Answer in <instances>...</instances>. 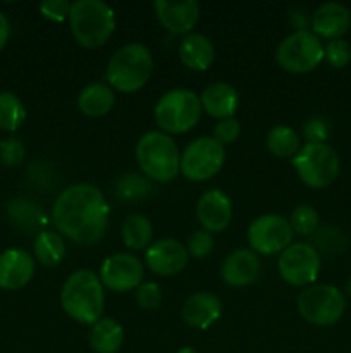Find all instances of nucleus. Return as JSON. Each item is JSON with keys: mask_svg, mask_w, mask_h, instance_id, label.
I'll use <instances>...</instances> for the list:
<instances>
[{"mask_svg": "<svg viewBox=\"0 0 351 353\" xmlns=\"http://www.w3.org/2000/svg\"><path fill=\"white\" fill-rule=\"evenodd\" d=\"M109 205L96 186L81 183L65 188L57 196L52 219L61 236L79 245L100 241L109 226Z\"/></svg>", "mask_w": 351, "mask_h": 353, "instance_id": "1", "label": "nucleus"}, {"mask_svg": "<svg viewBox=\"0 0 351 353\" xmlns=\"http://www.w3.org/2000/svg\"><path fill=\"white\" fill-rule=\"evenodd\" d=\"M61 305L64 312L79 324L93 326L102 319L105 293L98 276L88 269L72 272L62 285Z\"/></svg>", "mask_w": 351, "mask_h": 353, "instance_id": "2", "label": "nucleus"}, {"mask_svg": "<svg viewBox=\"0 0 351 353\" xmlns=\"http://www.w3.org/2000/svg\"><path fill=\"white\" fill-rule=\"evenodd\" d=\"M153 71V57L143 43H127L110 57L107 81L120 93H133L143 88Z\"/></svg>", "mask_w": 351, "mask_h": 353, "instance_id": "3", "label": "nucleus"}, {"mask_svg": "<svg viewBox=\"0 0 351 353\" xmlns=\"http://www.w3.org/2000/svg\"><path fill=\"white\" fill-rule=\"evenodd\" d=\"M69 24L72 37L81 47L98 48L112 37L116 14L102 0H78L71 3Z\"/></svg>", "mask_w": 351, "mask_h": 353, "instance_id": "4", "label": "nucleus"}, {"mask_svg": "<svg viewBox=\"0 0 351 353\" xmlns=\"http://www.w3.org/2000/svg\"><path fill=\"white\" fill-rule=\"evenodd\" d=\"M136 161L145 176L153 181L169 183L179 174V148L164 131H148L136 143Z\"/></svg>", "mask_w": 351, "mask_h": 353, "instance_id": "5", "label": "nucleus"}, {"mask_svg": "<svg viewBox=\"0 0 351 353\" xmlns=\"http://www.w3.org/2000/svg\"><path fill=\"white\" fill-rule=\"evenodd\" d=\"M202 102L195 92L176 88L165 93L157 102L153 117L164 133L181 134L193 130L202 117Z\"/></svg>", "mask_w": 351, "mask_h": 353, "instance_id": "6", "label": "nucleus"}, {"mask_svg": "<svg viewBox=\"0 0 351 353\" xmlns=\"http://www.w3.org/2000/svg\"><path fill=\"white\" fill-rule=\"evenodd\" d=\"M292 168L310 188H327L337 179L341 159L329 143H306L292 157Z\"/></svg>", "mask_w": 351, "mask_h": 353, "instance_id": "7", "label": "nucleus"}, {"mask_svg": "<svg viewBox=\"0 0 351 353\" xmlns=\"http://www.w3.org/2000/svg\"><path fill=\"white\" fill-rule=\"evenodd\" d=\"M346 310L343 292L332 285H310L298 295V312L306 323L332 326Z\"/></svg>", "mask_w": 351, "mask_h": 353, "instance_id": "8", "label": "nucleus"}, {"mask_svg": "<svg viewBox=\"0 0 351 353\" xmlns=\"http://www.w3.org/2000/svg\"><path fill=\"white\" fill-rule=\"evenodd\" d=\"M275 61L284 71L305 74L319 68L323 61V45L310 30L295 31L279 43Z\"/></svg>", "mask_w": 351, "mask_h": 353, "instance_id": "9", "label": "nucleus"}, {"mask_svg": "<svg viewBox=\"0 0 351 353\" xmlns=\"http://www.w3.org/2000/svg\"><path fill=\"white\" fill-rule=\"evenodd\" d=\"M226 150L213 137H202L193 140L181 154L179 171L189 181H206L222 169Z\"/></svg>", "mask_w": 351, "mask_h": 353, "instance_id": "10", "label": "nucleus"}, {"mask_svg": "<svg viewBox=\"0 0 351 353\" xmlns=\"http://www.w3.org/2000/svg\"><path fill=\"white\" fill-rule=\"evenodd\" d=\"M292 230L288 219L277 214H265L251 221L248 228V243L255 254H282L291 245Z\"/></svg>", "mask_w": 351, "mask_h": 353, "instance_id": "11", "label": "nucleus"}, {"mask_svg": "<svg viewBox=\"0 0 351 353\" xmlns=\"http://www.w3.org/2000/svg\"><path fill=\"white\" fill-rule=\"evenodd\" d=\"M281 278L292 286H310L320 272V254L313 245H289L277 262Z\"/></svg>", "mask_w": 351, "mask_h": 353, "instance_id": "12", "label": "nucleus"}, {"mask_svg": "<svg viewBox=\"0 0 351 353\" xmlns=\"http://www.w3.org/2000/svg\"><path fill=\"white\" fill-rule=\"evenodd\" d=\"M145 269L140 259L131 254H114L103 261L100 281L110 292L124 293L136 290L143 281Z\"/></svg>", "mask_w": 351, "mask_h": 353, "instance_id": "13", "label": "nucleus"}, {"mask_svg": "<svg viewBox=\"0 0 351 353\" xmlns=\"http://www.w3.org/2000/svg\"><path fill=\"white\" fill-rule=\"evenodd\" d=\"M188 250L182 243L164 238L148 247L145 254L148 269L158 276H176L188 264Z\"/></svg>", "mask_w": 351, "mask_h": 353, "instance_id": "14", "label": "nucleus"}, {"mask_svg": "<svg viewBox=\"0 0 351 353\" xmlns=\"http://www.w3.org/2000/svg\"><path fill=\"white\" fill-rule=\"evenodd\" d=\"M153 9L158 23L172 34L189 33L200 19V3L196 0H186V2L157 0Z\"/></svg>", "mask_w": 351, "mask_h": 353, "instance_id": "15", "label": "nucleus"}, {"mask_svg": "<svg viewBox=\"0 0 351 353\" xmlns=\"http://www.w3.org/2000/svg\"><path fill=\"white\" fill-rule=\"evenodd\" d=\"M196 216L203 230L209 233H219L233 221V202L220 190H209L198 199Z\"/></svg>", "mask_w": 351, "mask_h": 353, "instance_id": "16", "label": "nucleus"}, {"mask_svg": "<svg viewBox=\"0 0 351 353\" xmlns=\"http://www.w3.org/2000/svg\"><path fill=\"white\" fill-rule=\"evenodd\" d=\"M34 259L21 248H9L0 254V288L16 292L33 279Z\"/></svg>", "mask_w": 351, "mask_h": 353, "instance_id": "17", "label": "nucleus"}, {"mask_svg": "<svg viewBox=\"0 0 351 353\" xmlns=\"http://www.w3.org/2000/svg\"><path fill=\"white\" fill-rule=\"evenodd\" d=\"M312 33L327 40H339L351 28V10L344 3L326 2L312 16Z\"/></svg>", "mask_w": 351, "mask_h": 353, "instance_id": "18", "label": "nucleus"}, {"mask_svg": "<svg viewBox=\"0 0 351 353\" xmlns=\"http://www.w3.org/2000/svg\"><path fill=\"white\" fill-rule=\"evenodd\" d=\"M260 274V261L258 255L250 248H237L231 252L222 262L220 276L224 283L229 286H248L253 285Z\"/></svg>", "mask_w": 351, "mask_h": 353, "instance_id": "19", "label": "nucleus"}, {"mask_svg": "<svg viewBox=\"0 0 351 353\" xmlns=\"http://www.w3.org/2000/svg\"><path fill=\"white\" fill-rule=\"evenodd\" d=\"M222 314V303L217 295L210 292H198L189 296L181 310L182 321L196 330H206Z\"/></svg>", "mask_w": 351, "mask_h": 353, "instance_id": "20", "label": "nucleus"}, {"mask_svg": "<svg viewBox=\"0 0 351 353\" xmlns=\"http://www.w3.org/2000/svg\"><path fill=\"white\" fill-rule=\"evenodd\" d=\"M200 102H202V109L209 116L222 121L233 117V114L236 112L237 105H240V95L229 83L215 81L210 83L203 90L200 95Z\"/></svg>", "mask_w": 351, "mask_h": 353, "instance_id": "21", "label": "nucleus"}, {"mask_svg": "<svg viewBox=\"0 0 351 353\" xmlns=\"http://www.w3.org/2000/svg\"><path fill=\"white\" fill-rule=\"evenodd\" d=\"M178 54L188 69L206 71L215 59V47L205 34L189 33L179 43Z\"/></svg>", "mask_w": 351, "mask_h": 353, "instance_id": "22", "label": "nucleus"}, {"mask_svg": "<svg viewBox=\"0 0 351 353\" xmlns=\"http://www.w3.org/2000/svg\"><path fill=\"white\" fill-rule=\"evenodd\" d=\"M116 103V93L105 83H89L78 97V107L85 116L102 117L112 110Z\"/></svg>", "mask_w": 351, "mask_h": 353, "instance_id": "23", "label": "nucleus"}, {"mask_svg": "<svg viewBox=\"0 0 351 353\" xmlns=\"http://www.w3.org/2000/svg\"><path fill=\"white\" fill-rule=\"evenodd\" d=\"M123 326L110 317L96 321L88 333V343L95 353H117L123 347Z\"/></svg>", "mask_w": 351, "mask_h": 353, "instance_id": "24", "label": "nucleus"}, {"mask_svg": "<svg viewBox=\"0 0 351 353\" xmlns=\"http://www.w3.org/2000/svg\"><path fill=\"white\" fill-rule=\"evenodd\" d=\"M120 236L124 245L131 250H143L150 247L151 236H153V228L148 217L141 214H131L124 219L120 226Z\"/></svg>", "mask_w": 351, "mask_h": 353, "instance_id": "25", "label": "nucleus"}, {"mask_svg": "<svg viewBox=\"0 0 351 353\" xmlns=\"http://www.w3.org/2000/svg\"><path fill=\"white\" fill-rule=\"evenodd\" d=\"M33 252L40 264L47 268L58 265L65 257L64 238L54 231H40L34 238Z\"/></svg>", "mask_w": 351, "mask_h": 353, "instance_id": "26", "label": "nucleus"}, {"mask_svg": "<svg viewBox=\"0 0 351 353\" xmlns=\"http://www.w3.org/2000/svg\"><path fill=\"white\" fill-rule=\"evenodd\" d=\"M7 217L23 231H34L43 224V214L31 200L14 199L7 203Z\"/></svg>", "mask_w": 351, "mask_h": 353, "instance_id": "27", "label": "nucleus"}, {"mask_svg": "<svg viewBox=\"0 0 351 353\" xmlns=\"http://www.w3.org/2000/svg\"><path fill=\"white\" fill-rule=\"evenodd\" d=\"M267 148L279 159H292L299 152V137L292 128L275 126L267 133Z\"/></svg>", "mask_w": 351, "mask_h": 353, "instance_id": "28", "label": "nucleus"}, {"mask_svg": "<svg viewBox=\"0 0 351 353\" xmlns=\"http://www.w3.org/2000/svg\"><path fill=\"white\" fill-rule=\"evenodd\" d=\"M26 109L19 97L10 92H0V130L14 133L23 126Z\"/></svg>", "mask_w": 351, "mask_h": 353, "instance_id": "29", "label": "nucleus"}, {"mask_svg": "<svg viewBox=\"0 0 351 353\" xmlns=\"http://www.w3.org/2000/svg\"><path fill=\"white\" fill-rule=\"evenodd\" d=\"M148 178H143L140 174H127L117 179L116 183V196L124 202H133V200H141L147 195H150V183Z\"/></svg>", "mask_w": 351, "mask_h": 353, "instance_id": "30", "label": "nucleus"}, {"mask_svg": "<svg viewBox=\"0 0 351 353\" xmlns=\"http://www.w3.org/2000/svg\"><path fill=\"white\" fill-rule=\"evenodd\" d=\"M292 233L310 236L319 230V212L312 205H298L289 217Z\"/></svg>", "mask_w": 351, "mask_h": 353, "instance_id": "31", "label": "nucleus"}, {"mask_svg": "<svg viewBox=\"0 0 351 353\" xmlns=\"http://www.w3.org/2000/svg\"><path fill=\"white\" fill-rule=\"evenodd\" d=\"M323 59L327 61V64L336 69L346 68L351 62L350 43L346 40H343V38H339V40H330L323 47Z\"/></svg>", "mask_w": 351, "mask_h": 353, "instance_id": "32", "label": "nucleus"}, {"mask_svg": "<svg viewBox=\"0 0 351 353\" xmlns=\"http://www.w3.org/2000/svg\"><path fill=\"white\" fill-rule=\"evenodd\" d=\"M344 247V234L337 228L327 226L322 230L315 231V248L317 252L322 250L326 254H334V252L343 250Z\"/></svg>", "mask_w": 351, "mask_h": 353, "instance_id": "33", "label": "nucleus"}, {"mask_svg": "<svg viewBox=\"0 0 351 353\" xmlns=\"http://www.w3.org/2000/svg\"><path fill=\"white\" fill-rule=\"evenodd\" d=\"M26 148L24 143L17 138H6L0 141V162L6 168H16L24 161Z\"/></svg>", "mask_w": 351, "mask_h": 353, "instance_id": "34", "label": "nucleus"}, {"mask_svg": "<svg viewBox=\"0 0 351 353\" xmlns=\"http://www.w3.org/2000/svg\"><path fill=\"white\" fill-rule=\"evenodd\" d=\"M136 303L145 310H155L162 303V292L157 283H141L134 293Z\"/></svg>", "mask_w": 351, "mask_h": 353, "instance_id": "35", "label": "nucleus"}, {"mask_svg": "<svg viewBox=\"0 0 351 353\" xmlns=\"http://www.w3.org/2000/svg\"><path fill=\"white\" fill-rule=\"evenodd\" d=\"M213 245H215V241H213L212 233H209V231L205 230H198L189 236L186 250H188V254H191L195 259H203L209 257V255L212 254Z\"/></svg>", "mask_w": 351, "mask_h": 353, "instance_id": "36", "label": "nucleus"}, {"mask_svg": "<svg viewBox=\"0 0 351 353\" xmlns=\"http://www.w3.org/2000/svg\"><path fill=\"white\" fill-rule=\"evenodd\" d=\"M240 121L234 119V117H227V119H222L220 123H217L215 130H213V138L224 147V145L234 143L237 140V137H240Z\"/></svg>", "mask_w": 351, "mask_h": 353, "instance_id": "37", "label": "nucleus"}, {"mask_svg": "<svg viewBox=\"0 0 351 353\" xmlns=\"http://www.w3.org/2000/svg\"><path fill=\"white\" fill-rule=\"evenodd\" d=\"M40 12L43 17L54 23H62V21L69 19L71 14V3L67 0H45L40 3Z\"/></svg>", "mask_w": 351, "mask_h": 353, "instance_id": "38", "label": "nucleus"}, {"mask_svg": "<svg viewBox=\"0 0 351 353\" xmlns=\"http://www.w3.org/2000/svg\"><path fill=\"white\" fill-rule=\"evenodd\" d=\"M329 133V124H327V121L320 119V117H312V119L306 121L305 128H303L306 143H327Z\"/></svg>", "mask_w": 351, "mask_h": 353, "instance_id": "39", "label": "nucleus"}, {"mask_svg": "<svg viewBox=\"0 0 351 353\" xmlns=\"http://www.w3.org/2000/svg\"><path fill=\"white\" fill-rule=\"evenodd\" d=\"M291 23L296 28V31H305L308 24H312V19H308V16H306L303 9H296L291 14Z\"/></svg>", "mask_w": 351, "mask_h": 353, "instance_id": "40", "label": "nucleus"}, {"mask_svg": "<svg viewBox=\"0 0 351 353\" xmlns=\"http://www.w3.org/2000/svg\"><path fill=\"white\" fill-rule=\"evenodd\" d=\"M9 37H10V24L9 21H7L6 14L0 12V52H2V48L6 47Z\"/></svg>", "mask_w": 351, "mask_h": 353, "instance_id": "41", "label": "nucleus"}, {"mask_svg": "<svg viewBox=\"0 0 351 353\" xmlns=\"http://www.w3.org/2000/svg\"><path fill=\"white\" fill-rule=\"evenodd\" d=\"M176 353H198L195 350V348H191V347H184V348H181V350H178Z\"/></svg>", "mask_w": 351, "mask_h": 353, "instance_id": "42", "label": "nucleus"}, {"mask_svg": "<svg viewBox=\"0 0 351 353\" xmlns=\"http://www.w3.org/2000/svg\"><path fill=\"white\" fill-rule=\"evenodd\" d=\"M346 293L351 296V278L348 279V283H346Z\"/></svg>", "mask_w": 351, "mask_h": 353, "instance_id": "43", "label": "nucleus"}]
</instances>
